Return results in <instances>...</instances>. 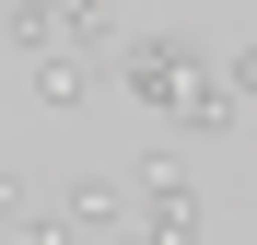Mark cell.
Segmentation results:
<instances>
[{
  "instance_id": "obj_1",
  "label": "cell",
  "mask_w": 257,
  "mask_h": 245,
  "mask_svg": "<svg viewBox=\"0 0 257 245\" xmlns=\"http://www.w3.org/2000/svg\"><path fill=\"white\" fill-rule=\"evenodd\" d=\"M117 94H141V105H164L176 129H234L245 117V59H222L210 70L187 35H117Z\"/></svg>"
},
{
  "instance_id": "obj_2",
  "label": "cell",
  "mask_w": 257,
  "mask_h": 245,
  "mask_svg": "<svg viewBox=\"0 0 257 245\" xmlns=\"http://www.w3.org/2000/svg\"><path fill=\"white\" fill-rule=\"evenodd\" d=\"M128 233H141V245H199L210 233V210H199V187H187L176 152H141V163H128Z\"/></svg>"
},
{
  "instance_id": "obj_3",
  "label": "cell",
  "mask_w": 257,
  "mask_h": 245,
  "mask_svg": "<svg viewBox=\"0 0 257 245\" xmlns=\"http://www.w3.org/2000/svg\"><path fill=\"white\" fill-rule=\"evenodd\" d=\"M12 47H70V59H105V47H117V0H12Z\"/></svg>"
},
{
  "instance_id": "obj_4",
  "label": "cell",
  "mask_w": 257,
  "mask_h": 245,
  "mask_svg": "<svg viewBox=\"0 0 257 245\" xmlns=\"http://www.w3.org/2000/svg\"><path fill=\"white\" fill-rule=\"evenodd\" d=\"M94 70H105V59H70V47H24V82H35V105H59V117H70V105H94Z\"/></svg>"
},
{
  "instance_id": "obj_5",
  "label": "cell",
  "mask_w": 257,
  "mask_h": 245,
  "mask_svg": "<svg viewBox=\"0 0 257 245\" xmlns=\"http://www.w3.org/2000/svg\"><path fill=\"white\" fill-rule=\"evenodd\" d=\"M59 222L70 233H117L128 222V175H59Z\"/></svg>"
},
{
  "instance_id": "obj_6",
  "label": "cell",
  "mask_w": 257,
  "mask_h": 245,
  "mask_svg": "<svg viewBox=\"0 0 257 245\" xmlns=\"http://www.w3.org/2000/svg\"><path fill=\"white\" fill-rule=\"evenodd\" d=\"M0 233H12V245H82V233H70L59 210H12V222H0Z\"/></svg>"
},
{
  "instance_id": "obj_7",
  "label": "cell",
  "mask_w": 257,
  "mask_h": 245,
  "mask_svg": "<svg viewBox=\"0 0 257 245\" xmlns=\"http://www.w3.org/2000/svg\"><path fill=\"white\" fill-rule=\"evenodd\" d=\"M12 210H24V187H12V175H0V222H12Z\"/></svg>"
},
{
  "instance_id": "obj_8",
  "label": "cell",
  "mask_w": 257,
  "mask_h": 245,
  "mask_svg": "<svg viewBox=\"0 0 257 245\" xmlns=\"http://www.w3.org/2000/svg\"><path fill=\"white\" fill-rule=\"evenodd\" d=\"M94 245H141V233H128V222H117V233H94Z\"/></svg>"
}]
</instances>
